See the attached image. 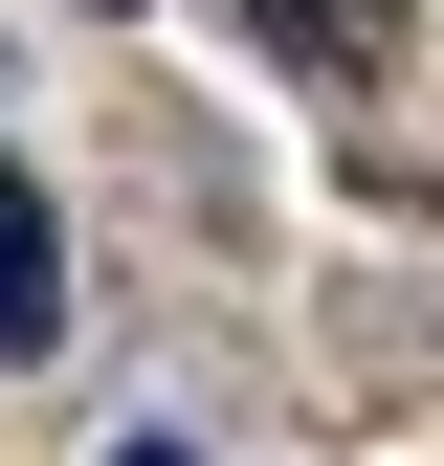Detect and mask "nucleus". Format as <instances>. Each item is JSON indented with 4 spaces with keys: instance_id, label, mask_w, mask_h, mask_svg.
I'll return each instance as SVG.
<instances>
[{
    "instance_id": "nucleus-1",
    "label": "nucleus",
    "mask_w": 444,
    "mask_h": 466,
    "mask_svg": "<svg viewBox=\"0 0 444 466\" xmlns=\"http://www.w3.org/2000/svg\"><path fill=\"white\" fill-rule=\"evenodd\" d=\"M67 333V222H45V178L0 156V356H45Z\"/></svg>"
},
{
    "instance_id": "nucleus-2",
    "label": "nucleus",
    "mask_w": 444,
    "mask_h": 466,
    "mask_svg": "<svg viewBox=\"0 0 444 466\" xmlns=\"http://www.w3.org/2000/svg\"><path fill=\"white\" fill-rule=\"evenodd\" d=\"M245 23L289 45L311 89H378V67H400V0H245Z\"/></svg>"
},
{
    "instance_id": "nucleus-3",
    "label": "nucleus",
    "mask_w": 444,
    "mask_h": 466,
    "mask_svg": "<svg viewBox=\"0 0 444 466\" xmlns=\"http://www.w3.org/2000/svg\"><path fill=\"white\" fill-rule=\"evenodd\" d=\"M111 466H200V444H111Z\"/></svg>"
},
{
    "instance_id": "nucleus-4",
    "label": "nucleus",
    "mask_w": 444,
    "mask_h": 466,
    "mask_svg": "<svg viewBox=\"0 0 444 466\" xmlns=\"http://www.w3.org/2000/svg\"><path fill=\"white\" fill-rule=\"evenodd\" d=\"M89 23H134V0H89Z\"/></svg>"
}]
</instances>
